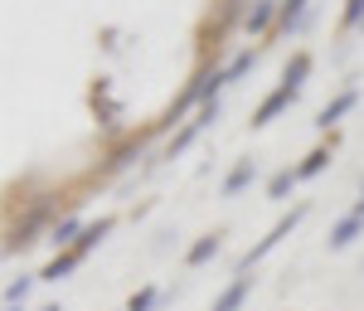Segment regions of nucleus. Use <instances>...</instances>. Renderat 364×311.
Wrapping results in <instances>:
<instances>
[{
	"label": "nucleus",
	"mask_w": 364,
	"mask_h": 311,
	"mask_svg": "<svg viewBox=\"0 0 364 311\" xmlns=\"http://www.w3.org/2000/svg\"><path fill=\"white\" fill-rule=\"evenodd\" d=\"M345 25H364V0H345Z\"/></svg>",
	"instance_id": "obj_19"
},
{
	"label": "nucleus",
	"mask_w": 364,
	"mask_h": 311,
	"mask_svg": "<svg viewBox=\"0 0 364 311\" xmlns=\"http://www.w3.org/2000/svg\"><path fill=\"white\" fill-rule=\"evenodd\" d=\"M326 161H331V151H326V146H316L306 161L296 166V175H301V180H311V175H321V170H326Z\"/></svg>",
	"instance_id": "obj_10"
},
{
	"label": "nucleus",
	"mask_w": 364,
	"mask_h": 311,
	"mask_svg": "<svg viewBox=\"0 0 364 311\" xmlns=\"http://www.w3.org/2000/svg\"><path fill=\"white\" fill-rule=\"evenodd\" d=\"M301 214H306V209H301V204H296V209H291V214H282L277 224H272V233H267V238H262V243H257V248H252V253H243V273H248L252 263H257V258L267 253V248H277L282 238H287V233H291V228L301 224Z\"/></svg>",
	"instance_id": "obj_2"
},
{
	"label": "nucleus",
	"mask_w": 364,
	"mask_h": 311,
	"mask_svg": "<svg viewBox=\"0 0 364 311\" xmlns=\"http://www.w3.org/2000/svg\"><path fill=\"white\" fill-rule=\"evenodd\" d=\"M272 15H277V0H257L248 15H243V25H248L252 34H262V29L272 25Z\"/></svg>",
	"instance_id": "obj_8"
},
{
	"label": "nucleus",
	"mask_w": 364,
	"mask_h": 311,
	"mask_svg": "<svg viewBox=\"0 0 364 311\" xmlns=\"http://www.w3.org/2000/svg\"><path fill=\"white\" fill-rule=\"evenodd\" d=\"M248 292H252V278H233V287L214 302V311H238L243 302H248Z\"/></svg>",
	"instance_id": "obj_5"
},
{
	"label": "nucleus",
	"mask_w": 364,
	"mask_h": 311,
	"mask_svg": "<svg viewBox=\"0 0 364 311\" xmlns=\"http://www.w3.org/2000/svg\"><path fill=\"white\" fill-rule=\"evenodd\" d=\"M248 180H252V161H238V166H233V175L224 180V195H238Z\"/></svg>",
	"instance_id": "obj_12"
},
{
	"label": "nucleus",
	"mask_w": 364,
	"mask_h": 311,
	"mask_svg": "<svg viewBox=\"0 0 364 311\" xmlns=\"http://www.w3.org/2000/svg\"><path fill=\"white\" fill-rule=\"evenodd\" d=\"M296 93H301V88H291V83H282L277 93H267V97H262V107L252 112V127H267L282 107H291V102H296Z\"/></svg>",
	"instance_id": "obj_3"
},
{
	"label": "nucleus",
	"mask_w": 364,
	"mask_h": 311,
	"mask_svg": "<svg viewBox=\"0 0 364 311\" xmlns=\"http://www.w3.org/2000/svg\"><path fill=\"white\" fill-rule=\"evenodd\" d=\"M44 311H58V307H44Z\"/></svg>",
	"instance_id": "obj_23"
},
{
	"label": "nucleus",
	"mask_w": 364,
	"mask_h": 311,
	"mask_svg": "<svg viewBox=\"0 0 364 311\" xmlns=\"http://www.w3.org/2000/svg\"><path fill=\"white\" fill-rule=\"evenodd\" d=\"M156 302H161V292H156V287H141L136 297H132V307H127V311H156Z\"/></svg>",
	"instance_id": "obj_17"
},
{
	"label": "nucleus",
	"mask_w": 364,
	"mask_h": 311,
	"mask_svg": "<svg viewBox=\"0 0 364 311\" xmlns=\"http://www.w3.org/2000/svg\"><path fill=\"white\" fill-rule=\"evenodd\" d=\"M219 253V238H214V233H209V238H199L195 248H190V268H199V263H209V258Z\"/></svg>",
	"instance_id": "obj_14"
},
{
	"label": "nucleus",
	"mask_w": 364,
	"mask_h": 311,
	"mask_svg": "<svg viewBox=\"0 0 364 311\" xmlns=\"http://www.w3.org/2000/svg\"><path fill=\"white\" fill-rule=\"evenodd\" d=\"M78 263H83V258H78V253H73V248H68V253H58L54 263H49V268L39 273V278H44V283H58V278H68V273H73Z\"/></svg>",
	"instance_id": "obj_9"
},
{
	"label": "nucleus",
	"mask_w": 364,
	"mask_h": 311,
	"mask_svg": "<svg viewBox=\"0 0 364 311\" xmlns=\"http://www.w3.org/2000/svg\"><path fill=\"white\" fill-rule=\"evenodd\" d=\"M252 58H257V54H252V49H243V54H238V58L224 68V78H228V83H233V78H243V73L252 68Z\"/></svg>",
	"instance_id": "obj_16"
},
{
	"label": "nucleus",
	"mask_w": 364,
	"mask_h": 311,
	"mask_svg": "<svg viewBox=\"0 0 364 311\" xmlns=\"http://www.w3.org/2000/svg\"><path fill=\"white\" fill-rule=\"evenodd\" d=\"M25 292H29V278H20V283H10V292H5V297H10V307H15V302H25Z\"/></svg>",
	"instance_id": "obj_20"
},
{
	"label": "nucleus",
	"mask_w": 364,
	"mask_h": 311,
	"mask_svg": "<svg viewBox=\"0 0 364 311\" xmlns=\"http://www.w3.org/2000/svg\"><path fill=\"white\" fill-rule=\"evenodd\" d=\"M219 83H228L224 73H219V68H204V73L195 78V88H185V93H180V102L170 107V122H175V117L185 112L190 102H214V93H219Z\"/></svg>",
	"instance_id": "obj_1"
},
{
	"label": "nucleus",
	"mask_w": 364,
	"mask_h": 311,
	"mask_svg": "<svg viewBox=\"0 0 364 311\" xmlns=\"http://www.w3.org/2000/svg\"><path fill=\"white\" fill-rule=\"evenodd\" d=\"M296 180H301L296 170H277V175H272V185H267V195H272V199H282L287 190H291V185H296Z\"/></svg>",
	"instance_id": "obj_15"
},
{
	"label": "nucleus",
	"mask_w": 364,
	"mask_h": 311,
	"mask_svg": "<svg viewBox=\"0 0 364 311\" xmlns=\"http://www.w3.org/2000/svg\"><path fill=\"white\" fill-rule=\"evenodd\" d=\"M301 20H306V0H287V5H282L277 29H291V25H301Z\"/></svg>",
	"instance_id": "obj_13"
},
{
	"label": "nucleus",
	"mask_w": 364,
	"mask_h": 311,
	"mask_svg": "<svg viewBox=\"0 0 364 311\" xmlns=\"http://www.w3.org/2000/svg\"><path fill=\"white\" fill-rule=\"evenodd\" d=\"M5 311H20V307H5Z\"/></svg>",
	"instance_id": "obj_22"
},
{
	"label": "nucleus",
	"mask_w": 364,
	"mask_h": 311,
	"mask_svg": "<svg viewBox=\"0 0 364 311\" xmlns=\"http://www.w3.org/2000/svg\"><path fill=\"white\" fill-rule=\"evenodd\" d=\"M355 102H360V93H355V88H345V93H340L336 102H326V107H321V117H316V127H326V132H331V122H340V117L350 112Z\"/></svg>",
	"instance_id": "obj_4"
},
{
	"label": "nucleus",
	"mask_w": 364,
	"mask_h": 311,
	"mask_svg": "<svg viewBox=\"0 0 364 311\" xmlns=\"http://www.w3.org/2000/svg\"><path fill=\"white\" fill-rule=\"evenodd\" d=\"M306 73H311V54H296L291 63H287V78H282V83L301 88V83H306Z\"/></svg>",
	"instance_id": "obj_11"
},
{
	"label": "nucleus",
	"mask_w": 364,
	"mask_h": 311,
	"mask_svg": "<svg viewBox=\"0 0 364 311\" xmlns=\"http://www.w3.org/2000/svg\"><path fill=\"white\" fill-rule=\"evenodd\" d=\"M355 214H360V219H364V199H360V209H355Z\"/></svg>",
	"instance_id": "obj_21"
},
{
	"label": "nucleus",
	"mask_w": 364,
	"mask_h": 311,
	"mask_svg": "<svg viewBox=\"0 0 364 311\" xmlns=\"http://www.w3.org/2000/svg\"><path fill=\"white\" fill-rule=\"evenodd\" d=\"M87 224H78V219H63V224H54V233H49V238H54V243H68V238H73V233H83Z\"/></svg>",
	"instance_id": "obj_18"
},
{
	"label": "nucleus",
	"mask_w": 364,
	"mask_h": 311,
	"mask_svg": "<svg viewBox=\"0 0 364 311\" xmlns=\"http://www.w3.org/2000/svg\"><path fill=\"white\" fill-rule=\"evenodd\" d=\"M107 233H112V219H97V224H87L83 233H78V243H73V253L83 258L87 248H97V243H102V238H107Z\"/></svg>",
	"instance_id": "obj_6"
},
{
	"label": "nucleus",
	"mask_w": 364,
	"mask_h": 311,
	"mask_svg": "<svg viewBox=\"0 0 364 311\" xmlns=\"http://www.w3.org/2000/svg\"><path fill=\"white\" fill-rule=\"evenodd\" d=\"M360 228H364V219H360V214H350V219H340V224L331 228V248H350V243L360 238Z\"/></svg>",
	"instance_id": "obj_7"
}]
</instances>
